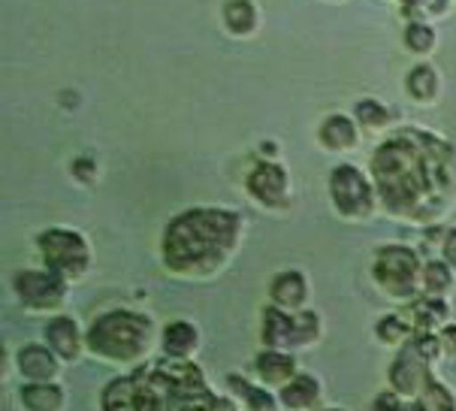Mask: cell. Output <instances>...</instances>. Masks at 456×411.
Returning a JSON list of instances; mask_svg holds the SVG:
<instances>
[{
  "label": "cell",
  "instance_id": "603a6c76",
  "mask_svg": "<svg viewBox=\"0 0 456 411\" xmlns=\"http://www.w3.org/2000/svg\"><path fill=\"white\" fill-rule=\"evenodd\" d=\"M227 384L233 387L236 397L242 399L251 411H278V408H281V399L273 397V390H263V387L251 384V382H245V378L230 375V378H227Z\"/></svg>",
  "mask_w": 456,
  "mask_h": 411
},
{
  "label": "cell",
  "instance_id": "7c38bea8",
  "mask_svg": "<svg viewBox=\"0 0 456 411\" xmlns=\"http://www.w3.org/2000/svg\"><path fill=\"white\" fill-rule=\"evenodd\" d=\"M269 297H273V306L284 312H303L308 302V278L299 269H284L269 284Z\"/></svg>",
  "mask_w": 456,
  "mask_h": 411
},
{
  "label": "cell",
  "instance_id": "2e32d148",
  "mask_svg": "<svg viewBox=\"0 0 456 411\" xmlns=\"http://www.w3.org/2000/svg\"><path fill=\"white\" fill-rule=\"evenodd\" d=\"M160 345H164V354L173 357V360H191L203 342H200V330L191 321H173L160 333Z\"/></svg>",
  "mask_w": 456,
  "mask_h": 411
},
{
  "label": "cell",
  "instance_id": "8992f818",
  "mask_svg": "<svg viewBox=\"0 0 456 411\" xmlns=\"http://www.w3.org/2000/svg\"><path fill=\"white\" fill-rule=\"evenodd\" d=\"M37 248L43 254V263L67 278V282H79L91 269V245L79 230L69 227H52L37 236Z\"/></svg>",
  "mask_w": 456,
  "mask_h": 411
},
{
  "label": "cell",
  "instance_id": "3957f363",
  "mask_svg": "<svg viewBox=\"0 0 456 411\" xmlns=\"http://www.w3.org/2000/svg\"><path fill=\"white\" fill-rule=\"evenodd\" d=\"M154 342V321L149 315L115 308V312L100 315L88 330V351L100 360L110 363H134L145 360L151 354Z\"/></svg>",
  "mask_w": 456,
  "mask_h": 411
},
{
  "label": "cell",
  "instance_id": "5b68a950",
  "mask_svg": "<svg viewBox=\"0 0 456 411\" xmlns=\"http://www.w3.org/2000/svg\"><path fill=\"white\" fill-rule=\"evenodd\" d=\"M330 200L345 221H369L378 206L375 182L354 164H338L330 173Z\"/></svg>",
  "mask_w": 456,
  "mask_h": 411
},
{
  "label": "cell",
  "instance_id": "277c9868",
  "mask_svg": "<svg viewBox=\"0 0 456 411\" xmlns=\"http://www.w3.org/2000/svg\"><path fill=\"white\" fill-rule=\"evenodd\" d=\"M372 278L387 297L411 302L423 293V260L408 245H381L372 258Z\"/></svg>",
  "mask_w": 456,
  "mask_h": 411
},
{
  "label": "cell",
  "instance_id": "1f68e13d",
  "mask_svg": "<svg viewBox=\"0 0 456 411\" xmlns=\"http://www.w3.org/2000/svg\"><path fill=\"white\" fill-rule=\"evenodd\" d=\"M323 411H338V408H323Z\"/></svg>",
  "mask_w": 456,
  "mask_h": 411
},
{
  "label": "cell",
  "instance_id": "d4e9b609",
  "mask_svg": "<svg viewBox=\"0 0 456 411\" xmlns=\"http://www.w3.org/2000/svg\"><path fill=\"white\" fill-rule=\"evenodd\" d=\"M402 43H405V49L414 52V55H432V49H436V43H438V34H436V28H432L429 21L414 19V21H408V25H405Z\"/></svg>",
  "mask_w": 456,
  "mask_h": 411
},
{
  "label": "cell",
  "instance_id": "9c48e42d",
  "mask_svg": "<svg viewBox=\"0 0 456 411\" xmlns=\"http://www.w3.org/2000/svg\"><path fill=\"white\" fill-rule=\"evenodd\" d=\"M245 188L266 209H281L290 203V176L278 160H260L245 178Z\"/></svg>",
  "mask_w": 456,
  "mask_h": 411
},
{
  "label": "cell",
  "instance_id": "6da1fadb",
  "mask_svg": "<svg viewBox=\"0 0 456 411\" xmlns=\"http://www.w3.org/2000/svg\"><path fill=\"white\" fill-rule=\"evenodd\" d=\"M423 143V134L402 130L375 152L372 173L381 203L399 218H432L427 203L436 206L438 197L444 200L442 182L447 178V145L442 139H432L429 149Z\"/></svg>",
  "mask_w": 456,
  "mask_h": 411
},
{
  "label": "cell",
  "instance_id": "7402d4cb",
  "mask_svg": "<svg viewBox=\"0 0 456 411\" xmlns=\"http://www.w3.org/2000/svg\"><path fill=\"white\" fill-rule=\"evenodd\" d=\"M456 273L447 260H429L423 263V297H444L453 291Z\"/></svg>",
  "mask_w": 456,
  "mask_h": 411
},
{
  "label": "cell",
  "instance_id": "ffe728a7",
  "mask_svg": "<svg viewBox=\"0 0 456 411\" xmlns=\"http://www.w3.org/2000/svg\"><path fill=\"white\" fill-rule=\"evenodd\" d=\"M414 333H436L451 324V306L444 297H420L414 306Z\"/></svg>",
  "mask_w": 456,
  "mask_h": 411
},
{
  "label": "cell",
  "instance_id": "30bf717a",
  "mask_svg": "<svg viewBox=\"0 0 456 411\" xmlns=\"http://www.w3.org/2000/svg\"><path fill=\"white\" fill-rule=\"evenodd\" d=\"M429 375H432V372H429V360L420 351H417L414 339L402 345L396 363L390 366L393 393H399V397H417V393H423V387H427Z\"/></svg>",
  "mask_w": 456,
  "mask_h": 411
},
{
  "label": "cell",
  "instance_id": "484cf974",
  "mask_svg": "<svg viewBox=\"0 0 456 411\" xmlns=\"http://www.w3.org/2000/svg\"><path fill=\"white\" fill-rule=\"evenodd\" d=\"M103 411H136V382L130 378H115L103 390Z\"/></svg>",
  "mask_w": 456,
  "mask_h": 411
},
{
  "label": "cell",
  "instance_id": "7a4b0ae2",
  "mask_svg": "<svg viewBox=\"0 0 456 411\" xmlns=\"http://www.w3.org/2000/svg\"><path fill=\"white\" fill-rule=\"evenodd\" d=\"M242 239V218L233 209H188L164 230V263L179 275L218 273Z\"/></svg>",
  "mask_w": 456,
  "mask_h": 411
},
{
  "label": "cell",
  "instance_id": "52a82bcc",
  "mask_svg": "<svg viewBox=\"0 0 456 411\" xmlns=\"http://www.w3.org/2000/svg\"><path fill=\"white\" fill-rule=\"evenodd\" d=\"M321 315L314 312H284L278 306L263 308V345L278 351H297L321 339Z\"/></svg>",
  "mask_w": 456,
  "mask_h": 411
},
{
  "label": "cell",
  "instance_id": "83f0119b",
  "mask_svg": "<svg viewBox=\"0 0 456 411\" xmlns=\"http://www.w3.org/2000/svg\"><path fill=\"white\" fill-rule=\"evenodd\" d=\"M405 4V12H417V15H438L447 10V0H402Z\"/></svg>",
  "mask_w": 456,
  "mask_h": 411
},
{
  "label": "cell",
  "instance_id": "e0dca14e",
  "mask_svg": "<svg viewBox=\"0 0 456 411\" xmlns=\"http://www.w3.org/2000/svg\"><path fill=\"white\" fill-rule=\"evenodd\" d=\"M278 399L288 411H314L321 402V382L314 375H297L278 387Z\"/></svg>",
  "mask_w": 456,
  "mask_h": 411
},
{
  "label": "cell",
  "instance_id": "9a60e30c",
  "mask_svg": "<svg viewBox=\"0 0 456 411\" xmlns=\"http://www.w3.org/2000/svg\"><path fill=\"white\" fill-rule=\"evenodd\" d=\"M254 369H257V378L266 387H284L290 378L299 375L293 351H278V348H266L263 354H257Z\"/></svg>",
  "mask_w": 456,
  "mask_h": 411
},
{
  "label": "cell",
  "instance_id": "4dcf8cb0",
  "mask_svg": "<svg viewBox=\"0 0 456 411\" xmlns=\"http://www.w3.org/2000/svg\"><path fill=\"white\" fill-rule=\"evenodd\" d=\"M444 260L451 263L453 273H456V227L447 230V236H444Z\"/></svg>",
  "mask_w": 456,
  "mask_h": 411
},
{
  "label": "cell",
  "instance_id": "f1b7e54d",
  "mask_svg": "<svg viewBox=\"0 0 456 411\" xmlns=\"http://www.w3.org/2000/svg\"><path fill=\"white\" fill-rule=\"evenodd\" d=\"M372 411H411V406H405V402L399 399V393H381V397L375 399Z\"/></svg>",
  "mask_w": 456,
  "mask_h": 411
},
{
  "label": "cell",
  "instance_id": "ba28073f",
  "mask_svg": "<svg viewBox=\"0 0 456 411\" xmlns=\"http://www.w3.org/2000/svg\"><path fill=\"white\" fill-rule=\"evenodd\" d=\"M69 282L55 269H21L12 278V291L15 297L25 302L34 312H55L61 302L67 300Z\"/></svg>",
  "mask_w": 456,
  "mask_h": 411
},
{
  "label": "cell",
  "instance_id": "5bb4252c",
  "mask_svg": "<svg viewBox=\"0 0 456 411\" xmlns=\"http://www.w3.org/2000/svg\"><path fill=\"white\" fill-rule=\"evenodd\" d=\"M318 139L327 152H351L357 149L360 143V130H357V119L345 112H332L323 119L321 130H318Z\"/></svg>",
  "mask_w": 456,
  "mask_h": 411
},
{
  "label": "cell",
  "instance_id": "d6986e66",
  "mask_svg": "<svg viewBox=\"0 0 456 411\" xmlns=\"http://www.w3.org/2000/svg\"><path fill=\"white\" fill-rule=\"evenodd\" d=\"M405 91L417 103H436L438 91H442V76L432 64H414L405 76Z\"/></svg>",
  "mask_w": 456,
  "mask_h": 411
},
{
  "label": "cell",
  "instance_id": "44dd1931",
  "mask_svg": "<svg viewBox=\"0 0 456 411\" xmlns=\"http://www.w3.org/2000/svg\"><path fill=\"white\" fill-rule=\"evenodd\" d=\"M221 15H224V25H227V30L236 37H248L260 25V15H257L254 0H227Z\"/></svg>",
  "mask_w": 456,
  "mask_h": 411
},
{
  "label": "cell",
  "instance_id": "4316f807",
  "mask_svg": "<svg viewBox=\"0 0 456 411\" xmlns=\"http://www.w3.org/2000/svg\"><path fill=\"white\" fill-rule=\"evenodd\" d=\"M414 333V324H408L402 315H384L375 327V336L381 339L384 345H405Z\"/></svg>",
  "mask_w": 456,
  "mask_h": 411
},
{
  "label": "cell",
  "instance_id": "ac0fdd59",
  "mask_svg": "<svg viewBox=\"0 0 456 411\" xmlns=\"http://www.w3.org/2000/svg\"><path fill=\"white\" fill-rule=\"evenodd\" d=\"M19 402L25 411H64L67 393L55 382H25L19 390Z\"/></svg>",
  "mask_w": 456,
  "mask_h": 411
},
{
  "label": "cell",
  "instance_id": "f546056e",
  "mask_svg": "<svg viewBox=\"0 0 456 411\" xmlns=\"http://www.w3.org/2000/svg\"><path fill=\"white\" fill-rule=\"evenodd\" d=\"M438 339H442L444 354H456V324H444V327L438 330Z\"/></svg>",
  "mask_w": 456,
  "mask_h": 411
},
{
  "label": "cell",
  "instance_id": "cb8c5ba5",
  "mask_svg": "<svg viewBox=\"0 0 456 411\" xmlns=\"http://www.w3.org/2000/svg\"><path fill=\"white\" fill-rule=\"evenodd\" d=\"M354 119L366 130H384V127H390L393 110L387 103H381L378 97H362L360 103L354 106Z\"/></svg>",
  "mask_w": 456,
  "mask_h": 411
},
{
  "label": "cell",
  "instance_id": "4fadbf2b",
  "mask_svg": "<svg viewBox=\"0 0 456 411\" xmlns=\"http://www.w3.org/2000/svg\"><path fill=\"white\" fill-rule=\"evenodd\" d=\"M19 372L25 382H55L61 357L49 345H25L19 351Z\"/></svg>",
  "mask_w": 456,
  "mask_h": 411
},
{
  "label": "cell",
  "instance_id": "8fae6325",
  "mask_svg": "<svg viewBox=\"0 0 456 411\" xmlns=\"http://www.w3.org/2000/svg\"><path fill=\"white\" fill-rule=\"evenodd\" d=\"M43 333H45V345H49L52 351L67 363L79 360L82 351L88 348V336L82 333L79 321L69 317V315H55L49 324H45Z\"/></svg>",
  "mask_w": 456,
  "mask_h": 411
}]
</instances>
